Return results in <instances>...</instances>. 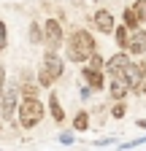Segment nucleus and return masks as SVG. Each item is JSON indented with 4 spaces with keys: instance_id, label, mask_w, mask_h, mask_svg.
<instances>
[{
    "instance_id": "5",
    "label": "nucleus",
    "mask_w": 146,
    "mask_h": 151,
    "mask_svg": "<svg viewBox=\"0 0 146 151\" xmlns=\"http://www.w3.org/2000/svg\"><path fill=\"white\" fill-rule=\"evenodd\" d=\"M43 43H46V51H57L62 46V24H60V19H49L43 24Z\"/></svg>"
},
{
    "instance_id": "24",
    "label": "nucleus",
    "mask_w": 146,
    "mask_h": 151,
    "mask_svg": "<svg viewBox=\"0 0 146 151\" xmlns=\"http://www.w3.org/2000/svg\"><path fill=\"white\" fill-rule=\"evenodd\" d=\"M138 94H146V76H143V78H141V84H138V89H135Z\"/></svg>"
},
{
    "instance_id": "20",
    "label": "nucleus",
    "mask_w": 146,
    "mask_h": 151,
    "mask_svg": "<svg viewBox=\"0 0 146 151\" xmlns=\"http://www.w3.org/2000/svg\"><path fill=\"white\" fill-rule=\"evenodd\" d=\"M111 116H114V119H122V116H124V103H122V100H116V105H114V111H111Z\"/></svg>"
},
{
    "instance_id": "6",
    "label": "nucleus",
    "mask_w": 146,
    "mask_h": 151,
    "mask_svg": "<svg viewBox=\"0 0 146 151\" xmlns=\"http://www.w3.org/2000/svg\"><path fill=\"white\" fill-rule=\"evenodd\" d=\"M19 94L22 92H16V89L3 92V100H0V116H3V122H11L19 113Z\"/></svg>"
},
{
    "instance_id": "10",
    "label": "nucleus",
    "mask_w": 146,
    "mask_h": 151,
    "mask_svg": "<svg viewBox=\"0 0 146 151\" xmlns=\"http://www.w3.org/2000/svg\"><path fill=\"white\" fill-rule=\"evenodd\" d=\"M127 51H133V54H143L146 51V30H133L130 32V43H127Z\"/></svg>"
},
{
    "instance_id": "2",
    "label": "nucleus",
    "mask_w": 146,
    "mask_h": 151,
    "mask_svg": "<svg viewBox=\"0 0 146 151\" xmlns=\"http://www.w3.org/2000/svg\"><path fill=\"white\" fill-rule=\"evenodd\" d=\"M43 105L38 103V97H22V103H19V124L25 127V129H33L35 124H41L43 122Z\"/></svg>"
},
{
    "instance_id": "3",
    "label": "nucleus",
    "mask_w": 146,
    "mask_h": 151,
    "mask_svg": "<svg viewBox=\"0 0 146 151\" xmlns=\"http://www.w3.org/2000/svg\"><path fill=\"white\" fill-rule=\"evenodd\" d=\"M62 76V60L57 57V51H46L43 54V68L38 73V84L41 86H51Z\"/></svg>"
},
{
    "instance_id": "15",
    "label": "nucleus",
    "mask_w": 146,
    "mask_h": 151,
    "mask_svg": "<svg viewBox=\"0 0 146 151\" xmlns=\"http://www.w3.org/2000/svg\"><path fill=\"white\" fill-rule=\"evenodd\" d=\"M87 127H89V113L87 111H79L76 119H73V129H76V132H84Z\"/></svg>"
},
{
    "instance_id": "17",
    "label": "nucleus",
    "mask_w": 146,
    "mask_h": 151,
    "mask_svg": "<svg viewBox=\"0 0 146 151\" xmlns=\"http://www.w3.org/2000/svg\"><path fill=\"white\" fill-rule=\"evenodd\" d=\"M8 46V30H6V22H0V51H6Z\"/></svg>"
},
{
    "instance_id": "18",
    "label": "nucleus",
    "mask_w": 146,
    "mask_h": 151,
    "mask_svg": "<svg viewBox=\"0 0 146 151\" xmlns=\"http://www.w3.org/2000/svg\"><path fill=\"white\" fill-rule=\"evenodd\" d=\"M133 8H135V14L141 16V22H146V0H135Z\"/></svg>"
},
{
    "instance_id": "16",
    "label": "nucleus",
    "mask_w": 146,
    "mask_h": 151,
    "mask_svg": "<svg viewBox=\"0 0 146 151\" xmlns=\"http://www.w3.org/2000/svg\"><path fill=\"white\" fill-rule=\"evenodd\" d=\"M30 41H33V43H41V41H43V27H41L38 22L30 24Z\"/></svg>"
},
{
    "instance_id": "23",
    "label": "nucleus",
    "mask_w": 146,
    "mask_h": 151,
    "mask_svg": "<svg viewBox=\"0 0 146 151\" xmlns=\"http://www.w3.org/2000/svg\"><path fill=\"white\" fill-rule=\"evenodd\" d=\"M60 143H73V135H70V132H62V135H60Z\"/></svg>"
},
{
    "instance_id": "26",
    "label": "nucleus",
    "mask_w": 146,
    "mask_h": 151,
    "mask_svg": "<svg viewBox=\"0 0 146 151\" xmlns=\"http://www.w3.org/2000/svg\"><path fill=\"white\" fill-rule=\"evenodd\" d=\"M0 129H3V116H0Z\"/></svg>"
},
{
    "instance_id": "8",
    "label": "nucleus",
    "mask_w": 146,
    "mask_h": 151,
    "mask_svg": "<svg viewBox=\"0 0 146 151\" xmlns=\"http://www.w3.org/2000/svg\"><path fill=\"white\" fill-rule=\"evenodd\" d=\"M95 27L100 30V32H114L116 30V22H114V14L108 11V8H98L95 11Z\"/></svg>"
},
{
    "instance_id": "12",
    "label": "nucleus",
    "mask_w": 146,
    "mask_h": 151,
    "mask_svg": "<svg viewBox=\"0 0 146 151\" xmlns=\"http://www.w3.org/2000/svg\"><path fill=\"white\" fill-rule=\"evenodd\" d=\"M49 111H51V119L54 122H65V111H62V105H60V100H57V94L54 92H49Z\"/></svg>"
},
{
    "instance_id": "1",
    "label": "nucleus",
    "mask_w": 146,
    "mask_h": 151,
    "mask_svg": "<svg viewBox=\"0 0 146 151\" xmlns=\"http://www.w3.org/2000/svg\"><path fill=\"white\" fill-rule=\"evenodd\" d=\"M92 54H95V38L87 30H73L65 43V57L70 62H87Z\"/></svg>"
},
{
    "instance_id": "19",
    "label": "nucleus",
    "mask_w": 146,
    "mask_h": 151,
    "mask_svg": "<svg viewBox=\"0 0 146 151\" xmlns=\"http://www.w3.org/2000/svg\"><path fill=\"white\" fill-rule=\"evenodd\" d=\"M19 92H22V97H35V94H38V89H35L33 84H22Z\"/></svg>"
},
{
    "instance_id": "11",
    "label": "nucleus",
    "mask_w": 146,
    "mask_h": 151,
    "mask_svg": "<svg viewBox=\"0 0 146 151\" xmlns=\"http://www.w3.org/2000/svg\"><path fill=\"white\" fill-rule=\"evenodd\" d=\"M124 76H127V81H130V86L138 89L141 78L146 76V65H141V62H130V65H127V70H124Z\"/></svg>"
},
{
    "instance_id": "7",
    "label": "nucleus",
    "mask_w": 146,
    "mask_h": 151,
    "mask_svg": "<svg viewBox=\"0 0 146 151\" xmlns=\"http://www.w3.org/2000/svg\"><path fill=\"white\" fill-rule=\"evenodd\" d=\"M127 65H130V60H127L124 49H122V51H116V54L111 57V60L106 62V73H108V78H114V76H124Z\"/></svg>"
},
{
    "instance_id": "9",
    "label": "nucleus",
    "mask_w": 146,
    "mask_h": 151,
    "mask_svg": "<svg viewBox=\"0 0 146 151\" xmlns=\"http://www.w3.org/2000/svg\"><path fill=\"white\" fill-rule=\"evenodd\" d=\"M130 89H133V86H130V81H127V76H114L111 84H108V92H111L114 100H124Z\"/></svg>"
},
{
    "instance_id": "4",
    "label": "nucleus",
    "mask_w": 146,
    "mask_h": 151,
    "mask_svg": "<svg viewBox=\"0 0 146 151\" xmlns=\"http://www.w3.org/2000/svg\"><path fill=\"white\" fill-rule=\"evenodd\" d=\"M103 70H106V62H103V57L95 51V54L87 60V68L81 70V73H84V81L92 86V89H103Z\"/></svg>"
},
{
    "instance_id": "21",
    "label": "nucleus",
    "mask_w": 146,
    "mask_h": 151,
    "mask_svg": "<svg viewBox=\"0 0 146 151\" xmlns=\"http://www.w3.org/2000/svg\"><path fill=\"white\" fill-rule=\"evenodd\" d=\"M141 143H146V138H135V140H130V143H124L122 148H133V146H141Z\"/></svg>"
},
{
    "instance_id": "25",
    "label": "nucleus",
    "mask_w": 146,
    "mask_h": 151,
    "mask_svg": "<svg viewBox=\"0 0 146 151\" xmlns=\"http://www.w3.org/2000/svg\"><path fill=\"white\" fill-rule=\"evenodd\" d=\"M81 97H84V100H89V97H92V89H89V86H87V89H81Z\"/></svg>"
},
{
    "instance_id": "22",
    "label": "nucleus",
    "mask_w": 146,
    "mask_h": 151,
    "mask_svg": "<svg viewBox=\"0 0 146 151\" xmlns=\"http://www.w3.org/2000/svg\"><path fill=\"white\" fill-rule=\"evenodd\" d=\"M3 84H6V70L0 65V100H3Z\"/></svg>"
},
{
    "instance_id": "13",
    "label": "nucleus",
    "mask_w": 146,
    "mask_h": 151,
    "mask_svg": "<svg viewBox=\"0 0 146 151\" xmlns=\"http://www.w3.org/2000/svg\"><path fill=\"white\" fill-rule=\"evenodd\" d=\"M130 32H133V30L127 27V24L114 30V35H116V43H119V49H124V51H127V43H130Z\"/></svg>"
},
{
    "instance_id": "14",
    "label": "nucleus",
    "mask_w": 146,
    "mask_h": 151,
    "mask_svg": "<svg viewBox=\"0 0 146 151\" xmlns=\"http://www.w3.org/2000/svg\"><path fill=\"white\" fill-rule=\"evenodd\" d=\"M124 24L130 27V30H138V27H141V16L135 14L133 6H130V8H124Z\"/></svg>"
}]
</instances>
